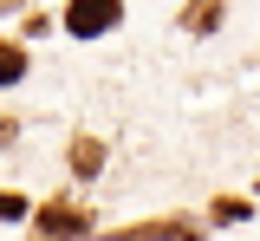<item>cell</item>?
I'll list each match as a JSON object with an SVG mask.
<instances>
[{"label":"cell","instance_id":"obj_1","mask_svg":"<svg viewBox=\"0 0 260 241\" xmlns=\"http://www.w3.org/2000/svg\"><path fill=\"white\" fill-rule=\"evenodd\" d=\"M32 235L39 241H78V235H91V208L72 202V196H52V202L32 208Z\"/></svg>","mask_w":260,"mask_h":241},{"label":"cell","instance_id":"obj_2","mask_svg":"<svg viewBox=\"0 0 260 241\" xmlns=\"http://www.w3.org/2000/svg\"><path fill=\"white\" fill-rule=\"evenodd\" d=\"M124 20V0H72L65 7V33L72 39H98V33H111Z\"/></svg>","mask_w":260,"mask_h":241},{"label":"cell","instance_id":"obj_3","mask_svg":"<svg viewBox=\"0 0 260 241\" xmlns=\"http://www.w3.org/2000/svg\"><path fill=\"white\" fill-rule=\"evenodd\" d=\"M117 241H202L189 215H156V222H130V228H111Z\"/></svg>","mask_w":260,"mask_h":241},{"label":"cell","instance_id":"obj_4","mask_svg":"<svg viewBox=\"0 0 260 241\" xmlns=\"http://www.w3.org/2000/svg\"><path fill=\"white\" fill-rule=\"evenodd\" d=\"M215 26H221V0H189V7H182V33H215Z\"/></svg>","mask_w":260,"mask_h":241},{"label":"cell","instance_id":"obj_5","mask_svg":"<svg viewBox=\"0 0 260 241\" xmlns=\"http://www.w3.org/2000/svg\"><path fill=\"white\" fill-rule=\"evenodd\" d=\"M104 170V143L98 137H72V176H98Z\"/></svg>","mask_w":260,"mask_h":241},{"label":"cell","instance_id":"obj_6","mask_svg":"<svg viewBox=\"0 0 260 241\" xmlns=\"http://www.w3.org/2000/svg\"><path fill=\"white\" fill-rule=\"evenodd\" d=\"M20 78H26V46L0 39V85H20Z\"/></svg>","mask_w":260,"mask_h":241},{"label":"cell","instance_id":"obj_7","mask_svg":"<svg viewBox=\"0 0 260 241\" xmlns=\"http://www.w3.org/2000/svg\"><path fill=\"white\" fill-rule=\"evenodd\" d=\"M208 215H215V222H247V215H254V202H241V196H215V202H208Z\"/></svg>","mask_w":260,"mask_h":241},{"label":"cell","instance_id":"obj_8","mask_svg":"<svg viewBox=\"0 0 260 241\" xmlns=\"http://www.w3.org/2000/svg\"><path fill=\"white\" fill-rule=\"evenodd\" d=\"M0 222H26V196H7L0 189Z\"/></svg>","mask_w":260,"mask_h":241}]
</instances>
